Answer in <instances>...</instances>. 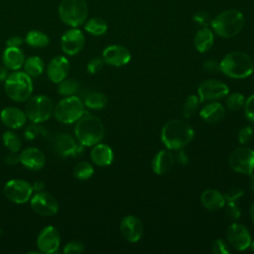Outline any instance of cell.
Instances as JSON below:
<instances>
[{"instance_id":"cell-1","label":"cell","mask_w":254,"mask_h":254,"mask_svg":"<svg viewBox=\"0 0 254 254\" xmlns=\"http://www.w3.org/2000/svg\"><path fill=\"white\" fill-rule=\"evenodd\" d=\"M191 126L185 120L173 119L165 123L161 130V140L170 150L186 147L193 138Z\"/></svg>"},{"instance_id":"cell-2","label":"cell","mask_w":254,"mask_h":254,"mask_svg":"<svg viewBox=\"0 0 254 254\" xmlns=\"http://www.w3.org/2000/svg\"><path fill=\"white\" fill-rule=\"evenodd\" d=\"M74 134L81 145L92 147L103 139L104 125L98 117L84 113L75 122Z\"/></svg>"},{"instance_id":"cell-3","label":"cell","mask_w":254,"mask_h":254,"mask_svg":"<svg viewBox=\"0 0 254 254\" xmlns=\"http://www.w3.org/2000/svg\"><path fill=\"white\" fill-rule=\"evenodd\" d=\"M220 71L231 78H245L252 74L254 62L252 58L244 52L233 51L228 53L219 62Z\"/></svg>"},{"instance_id":"cell-4","label":"cell","mask_w":254,"mask_h":254,"mask_svg":"<svg viewBox=\"0 0 254 254\" xmlns=\"http://www.w3.org/2000/svg\"><path fill=\"white\" fill-rule=\"evenodd\" d=\"M213 31L222 38H232L240 33L244 26V16L236 9L219 13L210 23Z\"/></svg>"},{"instance_id":"cell-5","label":"cell","mask_w":254,"mask_h":254,"mask_svg":"<svg viewBox=\"0 0 254 254\" xmlns=\"http://www.w3.org/2000/svg\"><path fill=\"white\" fill-rule=\"evenodd\" d=\"M4 89L7 96L13 101H27L33 92V81L25 71L14 70L5 79Z\"/></svg>"},{"instance_id":"cell-6","label":"cell","mask_w":254,"mask_h":254,"mask_svg":"<svg viewBox=\"0 0 254 254\" xmlns=\"http://www.w3.org/2000/svg\"><path fill=\"white\" fill-rule=\"evenodd\" d=\"M58 13L63 23L71 28H77L85 23L88 6L85 0H62Z\"/></svg>"},{"instance_id":"cell-7","label":"cell","mask_w":254,"mask_h":254,"mask_svg":"<svg viewBox=\"0 0 254 254\" xmlns=\"http://www.w3.org/2000/svg\"><path fill=\"white\" fill-rule=\"evenodd\" d=\"M84 103L77 96H64L54 107L53 115L55 118L64 124H71L76 122L83 114Z\"/></svg>"},{"instance_id":"cell-8","label":"cell","mask_w":254,"mask_h":254,"mask_svg":"<svg viewBox=\"0 0 254 254\" xmlns=\"http://www.w3.org/2000/svg\"><path fill=\"white\" fill-rule=\"evenodd\" d=\"M54 103L46 95H35L27 100L25 113L32 123H43L51 118L54 113Z\"/></svg>"},{"instance_id":"cell-9","label":"cell","mask_w":254,"mask_h":254,"mask_svg":"<svg viewBox=\"0 0 254 254\" xmlns=\"http://www.w3.org/2000/svg\"><path fill=\"white\" fill-rule=\"evenodd\" d=\"M33 191L32 185L29 182L21 179L10 180L3 188L5 196L10 201L18 204L29 201L33 195Z\"/></svg>"},{"instance_id":"cell-10","label":"cell","mask_w":254,"mask_h":254,"mask_svg":"<svg viewBox=\"0 0 254 254\" xmlns=\"http://www.w3.org/2000/svg\"><path fill=\"white\" fill-rule=\"evenodd\" d=\"M230 168L240 174L250 175L254 172V150L248 147H239L229 156Z\"/></svg>"},{"instance_id":"cell-11","label":"cell","mask_w":254,"mask_h":254,"mask_svg":"<svg viewBox=\"0 0 254 254\" xmlns=\"http://www.w3.org/2000/svg\"><path fill=\"white\" fill-rule=\"evenodd\" d=\"M32 210L42 216H53L59 211V202L54 195L46 191H36L30 198Z\"/></svg>"},{"instance_id":"cell-12","label":"cell","mask_w":254,"mask_h":254,"mask_svg":"<svg viewBox=\"0 0 254 254\" xmlns=\"http://www.w3.org/2000/svg\"><path fill=\"white\" fill-rule=\"evenodd\" d=\"M197 93L200 101H215L224 98L229 93V88L220 80L206 79L199 84Z\"/></svg>"},{"instance_id":"cell-13","label":"cell","mask_w":254,"mask_h":254,"mask_svg":"<svg viewBox=\"0 0 254 254\" xmlns=\"http://www.w3.org/2000/svg\"><path fill=\"white\" fill-rule=\"evenodd\" d=\"M83 147L67 133L57 134L54 139V150L60 157L78 156L83 152Z\"/></svg>"},{"instance_id":"cell-14","label":"cell","mask_w":254,"mask_h":254,"mask_svg":"<svg viewBox=\"0 0 254 254\" xmlns=\"http://www.w3.org/2000/svg\"><path fill=\"white\" fill-rule=\"evenodd\" d=\"M226 238L228 243L238 251H243L249 248L252 241L247 227L237 222H233L228 226L226 230Z\"/></svg>"},{"instance_id":"cell-15","label":"cell","mask_w":254,"mask_h":254,"mask_svg":"<svg viewBox=\"0 0 254 254\" xmlns=\"http://www.w3.org/2000/svg\"><path fill=\"white\" fill-rule=\"evenodd\" d=\"M60 245L61 235L56 227L49 225L41 230L37 238V247L39 252L52 254L58 251Z\"/></svg>"},{"instance_id":"cell-16","label":"cell","mask_w":254,"mask_h":254,"mask_svg":"<svg viewBox=\"0 0 254 254\" xmlns=\"http://www.w3.org/2000/svg\"><path fill=\"white\" fill-rule=\"evenodd\" d=\"M85 38L83 33L77 28H71L65 31L61 38V47L64 54L74 56L84 47Z\"/></svg>"},{"instance_id":"cell-17","label":"cell","mask_w":254,"mask_h":254,"mask_svg":"<svg viewBox=\"0 0 254 254\" xmlns=\"http://www.w3.org/2000/svg\"><path fill=\"white\" fill-rule=\"evenodd\" d=\"M143 223L135 215H127L120 222V232L123 238L129 242H137L143 235Z\"/></svg>"},{"instance_id":"cell-18","label":"cell","mask_w":254,"mask_h":254,"mask_svg":"<svg viewBox=\"0 0 254 254\" xmlns=\"http://www.w3.org/2000/svg\"><path fill=\"white\" fill-rule=\"evenodd\" d=\"M102 59L105 64L113 66H121L127 64L131 60L129 50L120 45H110L102 52Z\"/></svg>"},{"instance_id":"cell-19","label":"cell","mask_w":254,"mask_h":254,"mask_svg":"<svg viewBox=\"0 0 254 254\" xmlns=\"http://www.w3.org/2000/svg\"><path fill=\"white\" fill-rule=\"evenodd\" d=\"M19 163L28 170L39 171L45 166L46 157L40 149L36 147H29L19 154Z\"/></svg>"},{"instance_id":"cell-20","label":"cell","mask_w":254,"mask_h":254,"mask_svg":"<svg viewBox=\"0 0 254 254\" xmlns=\"http://www.w3.org/2000/svg\"><path fill=\"white\" fill-rule=\"evenodd\" d=\"M69 62L64 56H58L51 60L47 67V75L54 83H59L67 77L69 71Z\"/></svg>"},{"instance_id":"cell-21","label":"cell","mask_w":254,"mask_h":254,"mask_svg":"<svg viewBox=\"0 0 254 254\" xmlns=\"http://www.w3.org/2000/svg\"><path fill=\"white\" fill-rule=\"evenodd\" d=\"M0 119L2 123L11 129L22 128L27 121L25 111L13 106L5 107L0 113Z\"/></svg>"},{"instance_id":"cell-22","label":"cell","mask_w":254,"mask_h":254,"mask_svg":"<svg viewBox=\"0 0 254 254\" xmlns=\"http://www.w3.org/2000/svg\"><path fill=\"white\" fill-rule=\"evenodd\" d=\"M175 163L174 154L168 150H160L152 160V170L157 175L168 173Z\"/></svg>"},{"instance_id":"cell-23","label":"cell","mask_w":254,"mask_h":254,"mask_svg":"<svg viewBox=\"0 0 254 254\" xmlns=\"http://www.w3.org/2000/svg\"><path fill=\"white\" fill-rule=\"evenodd\" d=\"M24 52L20 48L6 47L2 55L4 66L9 70H19L25 63Z\"/></svg>"},{"instance_id":"cell-24","label":"cell","mask_w":254,"mask_h":254,"mask_svg":"<svg viewBox=\"0 0 254 254\" xmlns=\"http://www.w3.org/2000/svg\"><path fill=\"white\" fill-rule=\"evenodd\" d=\"M199 115L202 120L207 123H218L225 116V108L217 101H210L202 106L199 111Z\"/></svg>"},{"instance_id":"cell-25","label":"cell","mask_w":254,"mask_h":254,"mask_svg":"<svg viewBox=\"0 0 254 254\" xmlns=\"http://www.w3.org/2000/svg\"><path fill=\"white\" fill-rule=\"evenodd\" d=\"M92 147L93 148L90 152V158L93 164L99 167H106L112 163L113 151L108 145L99 142Z\"/></svg>"},{"instance_id":"cell-26","label":"cell","mask_w":254,"mask_h":254,"mask_svg":"<svg viewBox=\"0 0 254 254\" xmlns=\"http://www.w3.org/2000/svg\"><path fill=\"white\" fill-rule=\"evenodd\" d=\"M200 202L208 210H217L224 206L225 198L215 189H207L200 194Z\"/></svg>"},{"instance_id":"cell-27","label":"cell","mask_w":254,"mask_h":254,"mask_svg":"<svg viewBox=\"0 0 254 254\" xmlns=\"http://www.w3.org/2000/svg\"><path fill=\"white\" fill-rule=\"evenodd\" d=\"M213 42H214L213 33L207 27H203L199 29L196 32L193 40L194 47L199 53L208 52L212 48Z\"/></svg>"},{"instance_id":"cell-28","label":"cell","mask_w":254,"mask_h":254,"mask_svg":"<svg viewBox=\"0 0 254 254\" xmlns=\"http://www.w3.org/2000/svg\"><path fill=\"white\" fill-rule=\"evenodd\" d=\"M24 70L31 77H36L41 75L45 70L44 61L38 56H31L25 60L23 64Z\"/></svg>"},{"instance_id":"cell-29","label":"cell","mask_w":254,"mask_h":254,"mask_svg":"<svg viewBox=\"0 0 254 254\" xmlns=\"http://www.w3.org/2000/svg\"><path fill=\"white\" fill-rule=\"evenodd\" d=\"M25 42L33 48H45L49 45L50 39L48 35L42 31L31 30L27 33Z\"/></svg>"},{"instance_id":"cell-30","label":"cell","mask_w":254,"mask_h":254,"mask_svg":"<svg viewBox=\"0 0 254 254\" xmlns=\"http://www.w3.org/2000/svg\"><path fill=\"white\" fill-rule=\"evenodd\" d=\"M83 103L90 109H101L107 104V97L102 92L92 91L85 96Z\"/></svg>"},{"instance_id":"cell-31","label":"cell","mask_w":254,"mask_h":254,"mask_svg":"<svg viewBox=\"0 0 254 254\" xmlns=\"http://www.w3.org/2000/svg\"><path fill=\"white\" fill-rule=\"evenodd\" d=\"M84 30L93 36H101L107 31V23L101 18L94 17L85 22Z\"/></svg>"},{"instance_id":"cell-32","label":"cell","mask_w":254,"mask_h":254,"mask_svg":"<svg viewBox=\"0 0 254 254\" xmlns=\"http://www.w3.org/2000/svg\"><path fill=\"white\" fill-rule=\"evenodd\" d=\"M3 143H4V146L10 152H13V153L19 152L22 148V140L20 136L12 130L6 131L3 134Z\"/></svg>"},{"instance_id":"cell-33","label":"cell","mask_w":254,"mask_h":254,"mask_svg":"<svg viewBox=\"0 0 254 254\" xmlns=\"http://www.w3.org/2000/svg\"><path fill=\"white\" fill-rule=\"evenodd\" d=\"M58 92L64 96H70V95H74L78 88H79V83L76 79L74 78H68L65 77L64 79H63L61 82L58 83Z\"/></svg>"},{"instance_id":"cell-34","label":"cell","mask_w":254,"mask_h":254,"mask_svg":"<svg viewBox=\"0 0 254 254\" xmlns=\"http://www.w3.org/2000/svg\"><path fill=\"white\" fill-rule=\"evenodd\" d=\"M94 169L92 165L86 161H81L77 163L73 168V176L80 181L88 180L92 177Z\"/></svg>"},{"instance_id":"cell-35","label":"cell","mask_w":254,"mask_h":254,"mask_svg":"<svg viewBox=\"0 0 254 254\" xmlns=\"http://www.w3.org/2000/svg\"><path fill=\"white\" fill-rule=\"evenodd\" d=\"M199 98L196 95L190 94V96L187 97L185 103L183 104L182 108V114L185 118H190L194 115V113L197 111L198 106H199Z\"/></svg>"},{"instance_id":"cell-36","label":"cell","mask_w":254,"mask_h":254,"mask_svg":"<svg viewBox=\"0 0 254 254\" xmlns=\"http://www.w3.org/2000/svg\"><path fill=\"white\" fill-rule=\"evenodd\" d=\"M245 103V97L242 93L240 92H233L230 94H227L226 97V107L230 110H239L244 106Z\"/></svg>"},{"instance_id":"cell-37","label":"cell","mask_w":254,"mask_h":254,"mask_svg":"<svg viewBox=\"0 0 254 254\" xmlns=\"http://www.w3.org/2000/svg\"><path fill=\"white\" fill-rule=\"evenodd\" d=\"M224 210L226 215L232 219V220H237L240 217V208L236 204V201H228L226 205L224 204Z\"/></svg>"},{"instance_id":"cell-38","label":"cell","mask_w":254,"mask_h":254,"mask_svg":"<svg viewBox=\"0 0 254 254\" xmlns=\"http://www.w3.org/2000/svg\"><path fill=\"white\" fill-rule=\"evenodd\" d=\"M252 137H253V129L250 126H245L241 128L237 135L238 141L242 145L248 144L252 140Z\"/></svg>"},{"instance_id":"cell-39","label":"cell","mask_w":254,"mask_h":254,"mask_svg":"<svg viewBox=\"0 0 254 254\" xmlns=\"http://www.w3.org/2000/svg\"><path fill=\"white\" fill-rule=\"evenodd\" d=\"M104 64H105V62L103 61V59L93 58L88 62L87 65H86L87 71L91 74H95V73H97L98 71H100L102 69Z\"/></svg>"},{"instance_id":"cell-40","label":"cell","mask_w":254,"mask_h":254,"mask_svg":"<svg viewBox=\"0 0 254 254\" xmlns=\"http://www.w3.org/2000/svg\"><path fill=\"white\" fill-rule=\"evenodd\" d=\"M244 194V191L239 187H231L227 190V191L223 194L225 200L227 201H236L238 200L242 195Z\"/></svg>"},{"instance_id":"cell-41","label":"cell","mask_w":254,"mask_h":254,"mask_svg":"<svg viewBox=\"0 0 254 254\" xmlns=\"http://www.w3.org/2000/svg\"><path fill=\"white\" fill-rule=\"evenodd\" d=\"M84 250V244L79 241H71L68 242L64 248V254H79L82 253Z\"/></svg>"},{"instance_id":"cell-42","label":"cell","mask_w":254,"mask_h":254,"mask_svg":"<svg viewBox=\"0 0 254 254\" xmlns=\"http://www.w3.org/2000/svg\"><path fill=\"white\" fill-rule=\"evenodd\" d=\"M244 114L246 118L254 123V93L251 94L244 103Z\"/></svg>"},{"instance_id":"cell-43","label":"cell","mask_w":254,"mask_h":254,"mask_svg":"<svg viewBox=\"0 0 254 254\" xmlns=\"http://www.w3.org/2000/svg\"><path fill=\"white\" fill-rule=\"evenodd\" d=\"M211 251L214 254H229L230 250L228 245L222 239H215L211 246Z\"/></svg>"},{"instance_id":"cell-44","label":"cell","mask_w":254,"mask_h":254,"mask_svg":"<svg viewBox=\"0 0 254 254\" xmlns=\"http://www.w3.org/2000/svg\"><path fill=\"white\" fill-rule=\"evenodd\" d=\"M211 20L212 19H211L210 15L204 11H199V12L195 13L193 16V21L202 27H207L208 25H210Z\"/></svg>"},{"instance_id":"cell-45","label":"cell","mask_w":254,"mask_h":254,"mask_svg":"<svg viewBox=\"0 0 254 254\" xmlns=\"http://www.w3.org/2000/svg\"><path fill=\"white\" fill-rule=\"evenodd\" d=\"M203 68L207 72H213L214 73V72L220 71V64L216 60L209 59V60H206L203 63Z\"/></svg>"},{"instance_id":"cell-46","label":"cell","mask_w":254,"mask_h":254,"mask_svg":"<svg viewBox=\"0 0 254 254\" xmlns=\"http://www.w3.org/2000/svg\"><path fill=\"white\" fill-rule=\"evenodd\" d=\"M40 129L38 128V126L36 125V123H33V124H30L28 125L26 128H25V131H24V135L26 137V139L28 140H33L39 133Z\"/></svg>"},{"instance_id":"cell-47","label":"cell","mask_w":254,"mask_h":254,"mask_svg":"<svg viewBox=\"0 0 254 254\" xmlns=\"http://www.w3.org/2000/svg\"><path fill=\"white\" fill-rule=\"evenodd\" d=\"M24 40L23 38L19 37V36H13L10 37L7 41H6V47H16V48H20V46L23 44Z\"/></svg>"},{"instance_id":"cell-48","label":"cell","mask_w":254,"mask_h":254,"mask_svg":"<svg viewBox=\"0 0 254 254\" xmlns=\"http://www.w3.org/2000/svg\"><path fill=\"white\" fill-rule=\"evenodd\" d=\"M176 151H177V154H176V156H175V160L177 159V161H178L180 164H182V165L188 164V162H189V157H188V155L186 154V152L183 150V148H182V149H179V150H176Z\"/></svg>"},{"instance_id":"cell-49","label":"cell","mask_w":254,"mask_h":254,"mask_svg":"<svg viewBox=\"0 0 254 254\" xmlns=\"http://www.w3.org/2000/svg\"><path fill=\"white\" fill-rule=\"evenodd\" d=\"M5 161L9 165H15V164H17L19 162V155H16V153L10 152V154L6 156Z\"/></svg>"},{"instance_id":"cell-50","label":"cell","mask_w":254,"mask_h":254,"mask_svg":"<svg viewBox=\"0 0 254 254\" xmlns=\"http://www.w3.org/2000/svg\"><path fill=\"white\" fill-rule=\"evenodd\" d=\"M32 187H33V190H35V191H41V190H43L45 189V185H44V183L42 181L34 182Z\"/></svg>"},{"instance_id":"cell-51","label":"cell","mask_w":254,"mask_h":254,"mask_svg":"<svg viewBox=\"0 0 254 254\" xmlns=\"http://www.w3.org/2000/svg\"><path fill=\"white\" fill-rule=\"evenodd\" d=\"M9 69L6 66L0 67V81H5L7 76L9 75Z\"/></svg>"},{"instance_id":"cell-52","label":"cell","mask_w":254,"mask_h":254,"mask_svg":"<svg viewBox=\"0 0 254 254\" xmlns=\"http://www.w3.org/2000/svg\"><path fill=\"white\" fill-rule=\"evenodd\" d=\"M249 186H250V189H251L252 192L254 193V173H253V172L250 174V178H249Z\"/></svg>"},{"instance_id":"cell-53","label":"cell","mask_w":254,"mask_h":254,"mask_svg":"<svg viewBox=\"0 0 254 254\" xmlns=\"http://www.w3.org/2000/svg\"><path fill=\"white\" fill-rule=\"evenodd\" d=\"M250 216H251V220H252V222L254 224V202L252 203L251 208H250Z\"/></svg>"},{"instance_id":"cell-54","label":"cell","mask_w":254,"mask_h":254,"mask_svg":"<svg viewBox=\"0 0 254 254\" xmlns=\"http://www.w3.org/2000/svg\"><path fill=\"white\" fill-rule=\"evenodd\" d=\"M249 247L251 248L252 252H254V241H251V243H250V246H249Z\"/></svg>"},{"instance_id":"cell-55","label":"cell","mask_w":254,"mask_h":254,"mask_svg":"<svg viewBox=\"0 0 254 254\" xmlns=\"http://www.w3.org/2000/svg\"><path fill=\"white\" fill-rule=\"evenodd\" d=\"M0 234H1V229H0Z\"/></svg>"}]
</instances>
